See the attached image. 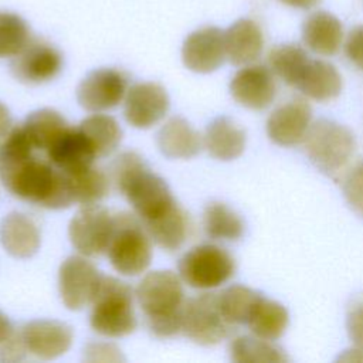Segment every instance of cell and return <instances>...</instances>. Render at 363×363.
<instances>
[{
	"label": "cell",
	"mask_w": 363,
	"mask_h": 363,
	"mask_svg": "<svg viewBox=\"0 0 363 363\" xmlns=\"http://www.w3.org/2000/svg\"><path fill=\"white\" fill-rule=\"evenodd\" d=\"M23 126H14L0 142V180L16 197L60 210L74 203L67 176L48 159L34 155Z\"/></svg>",
	"instance_id": "cell-1"
},
{
	"label": "cell",
	"mask_w": 363,
	"mask_h": 363,
	"mask_svg": "<svg viewBox=\"0 0 363 363\" xmlns=\"http://www.w3.org/2000/svg\"><path fill=\"white\" fill-rule=\"evenodd\" d=\"M136 299L155 336L166 339L182 332L186 299L182 279L173 271L157 269L146 274L136 288Z\"/></svg>",
	"instance_id": "cell-2"
},
{
	"label": "cell",
	"mask_w": 363,
	"mask_h": 363,
	"mask_svg": "<svg viewBox=\"0 0 363 363\" xmlns=\"http://www.w3.org/2000/svg\"><path fill=\"white\" fill-rule=\"evenodd\" d=\"M91 305L89 325L98 335L122 337L138 326L132 288L118 278L104 275Z\"/></svg>",
	"instance_id": "cell-3"
},
{
	"label": "cell",
	"mask_w": 363,
	"mask_h": 363,
	"mask_svg": "<svg viewBox=\"0 0 363 363\" xmlns=\"http://www.w3.org/2000/svg\"><path fill=\"white\" fill-rule=\"evenodd\" d=\"M113 269L126 277H135L147 269L152 261V240L138 216L118 213L106 250Z\"/></svg>",
	"instance_id": "cell-4"
},
{
	"label": "cell",
	"mask_w": 363,
	"mask_h": 363,
	"mask_svg": "<svg viewBox=\"0 0 363 363\" xmlns=\"http://www.w3.org/2000/svg\"><path fill=\"white\" fill-rule=\"evenodd\" d=\"M303 140L309 160L326 173L339 172L356 147L353 133L346 126L329 119H319L311 125Z\"/></svg>",
	"instance_id": "cell-5"
},
{
	"label": "cell",
	"mask_w": 363,
	"mask_h": 363,
	"mask_svg": "<svg viewBox=\"0 0 363 363\" xmlns=\"http://www.w3.org/2000/svg\"><path fill=\"white\" fill-rule=\"evenodd\" d=\"M179 277L191 288L211 289L227 282L235 272L234 258L221 247H193L179 261Z\"/></svg>",
	"instance_id": "cell-6"
},
{
	"label": "cell",
	"mask_w": 363,
	"mask_h": 363,
	"mask_svg": "<svg viewBox=\"0 0 363 363\" xmlns=\"http://www.w3.org/2000/svg\"><path fill=\"white\" fill-rule=\"evenodd\" d=\"M233 325L223 316L217 294H201L184 301L182 333L197 345L211 346L225 339Z\"/></svg>",
	"instance_id": "cell-7"
},
{
	"label": "cell",
	"mask_w": 363,
	"mask_h": 363,
	"mask_svg": "<svg viewBox=\"0 0 363 363\" xmlns=\"http://www.w3.org/2000/svg\"><path fill=\"white\" fill-rule=\"evenodd\" d=\"M113 228V216L99 204L82 206L71 218L68 237L84 257H98L108 250Z\"/></svg>",
	"instance_id": "cell-8"
},
{
	"label": "cell",
	"mask_w": 363,
	"mask_h": 363,
	"mask_svg": "<svg viewBox=\"0 0 363 363\" xmlns=\"http://www.w3.org/2000/svg\"><path fill=\"white\" fill-rule=\"evenodd\" d=\"M102 274L84 255H71L60 267L58 291L69 311H79L91 303L99 289Z\"/></svg>",
	"instance_id": "cell-9"
},
{
	"label": "cell",
	"mask_w": 363,
	"mask_h": 363,
	"mask_svg": "<svg viewBox=\"0 0 363 363\" xmlns=\"http://www.w3.org/2000/svg\"><path fill=\"white\" fill-rule=\"evenodd\" d=\"M128 91L126 75L113 68L88 72L77 88L78 104L89 112H102L119 105Z\"/></svg>",
	"instance_id": "cell-10"
},
{
	"label": "cell",
	"mask_w": 363,
	"mask_h": 363,
	"mask_svg": "<svg viewBox=\"0 0 363 363\" xmlns=\"http://www.w3.org/2000/svg\"><path fill=\"white\" fill-rule=\"evenodd\" d=\"M169 106V95L160 84L138 82L126 91L123 115L133 128L147 129L166 116Z\"/></svg>",
	"instance_id": "cell-11"
},
{
	"label": "cell",
	"mask_w": 363,
	"mask_h": 363,
	"mask_svg": "<svg viewBox=\"0 0 363 363\" xmlns=\"http://www.w3.org/2000/svg\"><path fill=\"white\" fill-rule=\"evenodd\" d=\"M14 78L24 84H43L55 78L62 68L61 52L38 40H31L11 60Z\"/></svg>",
	"instance_id": "cell-12"
},
{
	"label": "cell",
	"mask_w": 363,
	"mask_h": 363,
	"mask_svg": "<svg viewBox=\"0 0 363 363\" xmlns=\"http://www.w3.org/2000/svg\"><path fill=\"white\" fill-rule=\"evenodd\" d=\"M225 58L224 33L217 27L193 31L186 37L182 47L183 64L193 72H213L223 65Z\"/></svg>",
	"instance_id": "cell-13"
},
{
	"label": "cell",
	"mask_w": 363,
	"mask_h": 363,
	"mask_svg": "<svg viewBox=\"0 0 363 363\" xmlns=\"http://www.w3.org/2000/svg\"><path fill=\"white\" fill-rule=\"evenodd\" d=\"M20 330L27 352L43 360H51L68 352L74 337L71 326L48 319L31 320Z\"/></svg>",
	"instance_id": "cell-14"
},
{
	"label": "cell",
	"mask_w": 363,
	"mask_h": 363,
	"mask_svg": "<svg viewBox=\"0 0 363 363\" xmlns=\"http://www.w3.org/2000/svg\"><path fill=\"white\" fill-rule=\"evenodd\" d=\"M231 96L248 109H265L277 94L271 69L264 65H248L235 72L230 82Z\"/></svg>",
	"instance_id": "cell-15"
},
{
	"label": "cell",
	"mask_w": 363,
	"mask_h": 363,
	"mask_svg": "<svg viewBox=\"0 0 363 363\" xmlns=\"http://www.w3.org/2000/svg\"><path fill=\"white\" fill-rule=\"evenodd\" d=\"M312 109L305 99L289 101L277 108L267 121V133L281 146H294L305 139L311 126Z\"/></svg>",
	"instance_id": "cell-16"
},
{
	"label": "cell",
	"mask_w": 363,
	"mask_h": 363,
	"mask_svg": "<svg viewBox=\"0 0 363 363\" xmlns=\"http://www.w3.org/2000/svg\"><path fill=\"white\" fill-rule=\"evenodd\" d=\"M47 159L64 174L94 164L96 155L94 147L79 130V128H67L45 150Z\"/></svg>",
	"instance_id": "cell-17"
},
{
	"label": "cell",
	"mask_w": 363,
	"mask_h": 363,
	"mask_svg": "<svg viewBox=\"0 0 363 363\" xmlns=\"http://www.w3.org/2000/svg\"><path fill=\"white\" fill-rule=\"evenodd\" d=\"M0 242L10 255L28 258L38 251L41 234L28 216L11 211L0 221Z\"/></svg>",
	"instance_id": "cell-18"
},
{
	"label": "cell",
	"mask_w": 363,
	"mask_h": 363,
	"mask_svg": "<svg viewBox=\"0 0 363 363\" xmlns=\"http://www.w3.org/2000/svg\"><path fill=\"white\" fill-rule=\"evenodd\" d=\"M157 147L169 159L194 157L203 146L200 133L180 116L170 118L157 132Z\"/></svg>",
	"instance_id": "cell-19"
},
{
	"label": "cell",
	"mask_w": 363,
	"mask_h": 363,
	"mask_svg": "<svg viewBox=\"0 0 363 363\" xmlns=\"http://www.w3.org/2000/svg\"><path fill=\"white\" fill-rule=\"evenodd\" d=\"M225 55L233 65L254 62L264 45V37L258 24L248 18L237 20L224 33Z\"/></svg>",
	"instance_id": "cell-20"
},
{
	"label": "cell",
	"mask_w": 363,
	"mask_h": 363,
	"mask_svg": "<svg viewBox=\"0 0 363 363\" xmlns=\"http://www.w3.org/2000/svg\"><path fill=\"white\" fill-rule=\"evenodd\" d=\"M302 40L313 52L320 55H333L339 51L343 40L342 24L330 13H312L303 21Z\"/></svg>",
	"instance_id": "cell-21"
},
{
	"label": "cell",
	"mask_w": 363,
	"mask_h": 363,
	"mask_svg": "<svg viewBox=\"0 0 363 363\" xmlns=\"http://www.w3.org/2000/svg\"><path fill=\"white\" fill-rule=\"evenodd\" d=\"M245 140V132L233 119L220 116L208 123L203 143L213 157L233 160L244 152Z\"/></svg>",
	"instance_id": "cell-22"
},
{
	"label": "cell",
	"mask_w": 363,
	"mask_h": 363,
	"mask_svg": "<svg viewBox=\"0 0 363 363\" xmlns=\"http://www.w3.org/2000/svg\"><path fill=\"white\" fill-rule=\"evenodd\" d=\"M296 88L316 101H329L342 91V78L337 69L322 60H309Z\"/></svg>",
	"instance_id": "cell-23"
},
{
	"label": "cell",
	"mask_w": 363,
	"mask_h": 363,
	"mask_svg": "<svg viewBox=\"0 0 363 363\" xmlns=\"http://www.w3.org/2000/svg\"><path fill=\"white\" fill-rule=\"evenodd\" d=\"M78 128L94 147L96 159L111 155L122 139V129L116 119L99 112L85 118Z\"/></svg>",
	"instance_id": "cell-24"
},
{
	"label": "cell",
	"mask_w": 363,
	"mask_h": 363,
	"mask_svg": "<svg viewBox=\"0 0 363 363\" xmlns=\"http://www.w3.org/2000/svg\"><path fill=\"white\" fill-rule=\"evenodd\" d=\"M28 140L37 150H47L52 142L68 128L60 112L43 108L31 112L21 125Z\"/></svg>",
	"instance_id": "cell-25"
},
{
	"label": "cell",
	"mask_w": 363,
	"mask_h": 363,
	"mask_svg": "<svg viewBox=\"0 0 363 363\" xmlns=\"http://www.w3.org/2000/svg\"><path fill=\"white\" fill-rule=\"evenodd\" d=\"M288 322L289 315L285 306L262 296L247 325L255 336L265 340H277L284 335Z\"/></svg>",
	"instance_id": "cell-26"
},
{
	"label": "cell",
	"mask_w": 363,
	"mask_h": 363,
	"mask_svg": "<svg viewBox=\"0 0 363 363\" xmlns=\"http://www.w3.org/2000/svg\"><path fill=\"white\" fill-rule=\"evenodd\" d=\"M65 176L68 179L74 201L82 206L96 204L109 191V176L94 164Z\"/></svg>",
	"instance_id": "cell-27"
},
{
	"label": "cell",
	"mask_w": 363,
	"mask_h": 363,
	"mask_svg": "<svg viewBox=\"0 0 363 363\" xmlns=\"http://www.w3.org/2000/svg\"><path fill=\"white\" fill-rule=\"evenodd\" d=\"M262 295L244 285H231L217 294L218 306L228 323L247 325Z\"/></svg>",
	"instance_id": "cell-28"
},
{
	"label": "cell",
	"mask_w": 363,
	"mask_h": 363,
	"mask_svg": "<svg viewBox=\"0 0 363 363\" xmlns=\"http://www.w3.org/2000/svg\"><path fill=\"white\" fill-rule=\"evenodd\" d=\"M203 225L213 240L235 241L244 234L242 218L223 203H210L204 208Z\"/></svg>",
	"instance_id": "cell-29"
},
{
	"label": "cell",
	"mask_w": 363,
	"mask_h": 363,
	"mask_svg": "<svg viewBox=\"0 0 363 363\" xmlns=\"http://www.w3.org/2000/svg\"><path fill=\"white\" fill-rule=\"evenodd\" d=\"M230 357L235 363H282L288 362L282 349L269 340L252 336H238L230 345Z\"/></svg>",
	"instance_id": "cell-30"
},
{
	"label": "cell",
	"mask_w": 363,
	"mask_h": 363,
	"mask_svg": "<svg viewBox=\"0 0 363 363\" xmlns=\"http://www.w3.org/2000/svg\"><path fill=\"white\" fill-rule=\"evenodd\" d=\"M308 61V54L295 44L278 45L268 54L271 71L292 86H296Z\"/></svg>",
	"instance_id": "cell-31"
},
{
	"label": "cell",
	"mask_w": 363,
	"mask_h": 363,
	"mask_svg": "<svg viewBox=\"0 0 363 363\" xmlns=\"http://www.w3.org/2000/svg\"><path fill=\"white\" fill-rule=\"evenodd\" d=\"M31 41L30 27L14 13L0 11V58L17 55Z\"/></svg>",
	"instance_id": "cell-32"
},
{
	"label": "cell",
	"mask_w": 363,
	"mask_h": 363,
	"mask_svg": "<svg viewBox=\"0 0 363 363\" xmlns=\"http://www.w3.org/2000/svg\"><path fill=\"white\" fill-rule=\"evenodd\" d=\"M343 193L353 210L363 216V160L356 163L346 174Z\"/></svg>",
	"instance_id": "cell-33"
},
{
	"label": "cell",
	"mask_w": 363,
	"mask_h": 363,
	"mask_svg": "<svg viewBox=\"0 0 363 363\" xmlns=\"http://www.w3.org/2000/svg\"><path fill=\"white\" fill-rule=\"evenodd\" d=\"M27 353L21 330H13L11 335L0 343V360L1 362H18L24 359V354Z\"/></svg>",
	"instance_id": "cell-34"
},
{
	"label": "cell",
	"mask_w": 363,
	"mask_h": 363,
	"mask_svg": "<svg viewBox=\"0 0 363 363\" xmlns=\"http://www.w3.org/2000/svg\"><path fill=\"white\" fill-rule=\"evenodd\" d=\"M345 52L346 57L360 69H363V26L354 27L345 44Z\"/></svg>",
	"instance_id": "cell-35"
},
{
	"label": "cell",
	"mask_w": 363,
	"mask_h": 363,
	"mask_svg": "<svg viewBox=\"0 0 363 363\" xmlns=\"http://www.w3.org/2000/svg\"><path fill=\"white\" fill-rule=\"evenodd\" d=\"M347 333L350 340L363 350V305L353 309L347 316Z\"/></svg>",
	"instance_id": "cell-36"
},
{
	"label": "cell",
	"mask_w": 363,
	"mask_h": 363,
	"mask_svg": "<svg viewBox=\"0 0 363 363\" xmlns=\"http://www.w3.org/2000/svg\"><path fill=\"white\" fill-rule=\"evenodd\" d=\"M115 349L112 345H91L86 349V353L89 356H86L85 359L89 362H95V360H102V362H116V360H122L119 350L115 352H109Z\"/></svg>",
	"instance_id": "cell-37"
},
{
	"label": "cell",
	"mask_w": 363,
	"mask_h": 363,
	"mask_svg": "<svg viewBox=\"0 0 363 363\" xmlns=\"http://www.w3.org/2000/svg\"><path fill=\"white\" fill-rule=\"evenodd\" d=\"M11 129V115L6 105L0 102V140L9 133Z\"/></svg>",
	"instance_id": "cell-38"
},
{
	"label": "cell",
	"mask_w": 363,
	"mask_h": 363,
	"mask_svg": "<svg viewBox=\"0 0 363 363\" xmlns=\"http://www.w3.org/2000/svg\"><path fill=\"white\" fill-rule=\"evenodd\" d=\"M13 330L14 328L11 326L9 318L3 312H0V343H3L11 335Z\"/></svg>",
	"instance_id": "cell-39"
},
{
	"label": "cell",
	"mask_w": 363,
	"mask_h": 363,
	"mask_svg": "<svg viewBox=\"0 0 363 363\" xmlns=\"http://www.w3.org/2000/svg\"><path fill=\"white\" fill-rule=\"evenodd\" d=\"M282 3L291 6V7H298V9H311L315 4H318L319 0H281Z\"/></svg>",
	"instance_id": "cell-40"
}]
</instances>
